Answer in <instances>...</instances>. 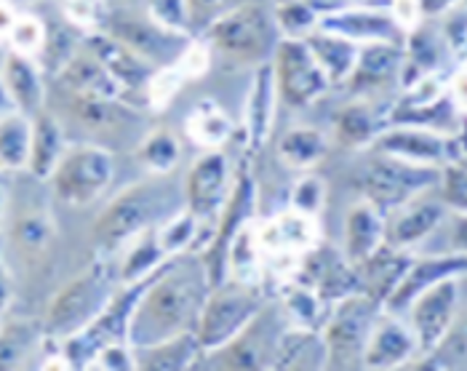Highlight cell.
I'll return each instance as SVG.
<instances>
[{"label":"cell","mask_w":467,"mask_h":371,"mask_svg":"<svg viewBox=\"0 0 467 371\" xmlns=\"http://www.w3.org/2000/svg\"><path fill=\"white\" fill-rule=\"evenodd\" d=\"M102 30H108L109 36H115L118 40H123L126 46H131L137 54H142L144 59L152 62L155 67L171 65L190 40V37L174 36V33L163 30L150 16H131V14L109 16Z\"/></svg>","instance_id":"19"},{"label":"cell","mask_w":467,"mask_h":371,"mask_svg":"<svg viewBox=\"0 0 467 371\" xmlns=\"http://www.w3.org/2000/svg\"><path fill=\"white\" fill-rule=\"evenodd\" d=\"M420 361V342L409 321L398 313L382 310L363 353V369H403Z\"/></svg>","instance_id":"16"},{"label":"cell","mask_w":467,"mask_h":371,"mask_svg":"<svg viewBox=\"0 0 467 371\" xmlns=\"http://www.w3.org/2000/svg\"><path fill=\"white\" fill-rule=\"evenodd\" d=\"M307 46L313 48L316 59L321 62L326 77L331 80V86H339V83H348L350 75L356 70L360 57V46L348 40V37L337 36V33H328V30H316L313 36L305 37Z\"/></svg>","instance_id":"32"},{"label":"cell","mask_w":467,"mask_h":371,"mask_svg":"<svg viewBox=\"0 0 467 371\" xmlns=\"http://www.w3.org/2000/svg\"><path fill=\"white\" fill-rule=\"evenodd\" d=\"M460 3L462 0H420V8H422V16L425 19H441L446 11H451Z\"/></svg>","instance_id":"54"},{"label":"cell","mask_w":467,"mask_h":371,"mask_svg":"<svg viewBox=\"0 0 467 371\" xmlns=\"http://www.w3.org/2000/svg\"><path fill=\"white\" fill-rule=\"evenodd\" d=\"M118 273H112L108 262H97L80 275H75L67 286H62L46 313L43 329L46 335L67 339L83 332L118 294Z\"/></svg>","instance_id":"4"},{"label":"cell","mask_w":467,"mask_h":371,"mask_svg":"<svg viewBox=\"0 0 467 371\" xmlns=\"http://www.w3.org/2000/svg\"><path fill=\"white\" fill-rule=\"evenodd\" d=\"M296 270H299L302 281L310 283L328 304L363 292L358 267L345 257L342 249L316 246L310 254H305L299 260Z\"/></svg>","instance_id":"18"},{"label":"cell","mask_w":467,"mask_h":371,"mask_svg":"<svg viewBox=\"0 0 467 371\" xmlns=\"http://www.w3.org/2000/svg\"><path fill=\"white\" fill-rule=\"evenodd\" d=\"M449 206L443 198H428V192L400 203L398 209L388 211V243L411 252L414 246L425 243L432 232L446 222Z\"/></svg>","instance_id":"21"},{"label":"cell","mask_w":467,"mask_h":371,"mask_svg":"<svg viewBox=\"0 0 467 371\" xmlns=\"http://www.w3.org/2000/svg\"><path fill=\"white\" fill-rule=\"evenodd\" d=\"M403 77V43H366L360 46L356 70L348 80L353 97H374L393 86H400Z\"/></svg>","instance_id":"22"},{"label":"cell","mask_w":467,"mask_h":371,"mask_svg":"<svg viewBox=\"0 0 467 371\" xmlns=\"http://www.w3.org/2000/svg\"><path fill=\"white\" fill-rule=\"evenodd\" d=\"M8 110H16V108H14V102H11V97H8V88H5V83H3V77H0V115Z\"/></svg>","instance_id":"57"},{"label":"cell","mask_w":467,"mask_h":371,"mask_svg":"<svg viewBox=\"0 0 467 371\" xmlns=\"http://www.w3.org/2000/svg\"><path fill=\"white\" fill-rule=\"evenodd\" d=\"M281 307L286 313L288 324L313 326V329L324 326L326 315L331 310V304L305 281H288L284 294H281Z\"/></svg>","instance_id":"39"},{"label":"cell","mask_w":467,"mask_h":371,"mask_svg":"<svg viewBox=\"0 0 467 371\" xmlns=\"http://www.w3.org/2000/svg\"><path fill=\"white\" fill-rule=\"evenodd\" d=\"M446 222H449V241H451L449 252H457V254H465L467 257V214L465 211H451L449 209Z\"/></svg>","instance_id":"52"},{"label":"cell","mask_w":467,"mask_h":371,"mask_svg":"<svg viewBox=\"0 0 467 371\" xmlns=\"http://www.w3.org/2000/svg\"><path fill=\"white\" fill-rule=\"evenodd\" d=\"M180 209H184V187L171 182V174H150L142 182L118 192L102 209L94 224V241L105 254L120 252L142 232L174 217Z\"/></svg>","instance_id":"2"},{"label":"cell","mask_w":467,"mask_h":371,"mask_svg":"<svg viewBox=\"0 0 467 371\" xmlns=\"http://www.w3.org/2000/svg\"><path fill=\"white\" fill-rule=\"evenodd\" d=\"M371 149L414 166L446 169L449 163L465 158L467 148L460 134H449L420 123H388L374 139Z\"/></svg>","instance_id":"10"},{"label":"cell","mask_w":467,"mask_h":371,"mask_svg":"<svg viewBox=\"0 0 467 371\" xmlns=\"http://www.w3.org/2000/svg\"><path fill=\"white\" fill-rule=\"evenodd\" d=\"M3 217H5V182H3V171H0V227H3Z\"/></svg>","instance_id":"58"},{"label":"cell","mask_w":467,"mask_h":371,"mask_svg":"<svg viewBox=\"0 0 467 371\" xmlns=\"http://www.w3.org/2000/svg\"><path fill=\"white\" fill-rule=\"evenodd\" d=\"M390 14H393L396 25L406 36L425 22L422 8H420V0H390Z\"/></svg>","instance_id":"51"},{"label":"cell","mask_w":467,"mask_h":371,"mask_svg":"<svg viewBox=\"0 0 467 371\" xmlns=\"http://www.w3.org/2000/svg\"><path fill=\"white\" fill-rule=\"evenodd\" d=\"M182 145L169 129L147 131L137 148V160L147 174H171L180 166Z\"/></svg>","instance_id":"40"},{"label":"cell","mask_w":467,"mask_h":371,"mask_svg":"<svg viewBox=\"0 0 467 371\" xmlns=\"http://www.w3.org/2000/svg\"><path fill=\"white\" fill-rule=\"evenodd\" d=\"M201 37L212 46L214 59L222 57L233 65L256 67L273 59L281 33L270 8H262L259 3H238L209 19Z\"/></svg>","instance_id":"3"},{"label":"cell","mask_w":467,"mask_h":371,"mask_svg":"<svg viewBox=\"0 0 467 371\" xmlns=\"http://www.w3.org/2000/svg\"><path fill=\"white\" fill-rule=\"evenodd\" d=\"M19 14H22V11H16V5H14L11 0H0V40L8 37L11 27H14L16 19H19Z\"/></svg>","instance_id":"55"},{"label":"cell","mask_w":467,"mask_h":371,"mask_svg":"<svg viewBox=\"0 0 467 371\" xmlns=\"http://www.w3.org/2000/svg\"><path fill=\"white\" fill-rule=\"evenodd\" d=\"M86 48L108 67V73L118 80V86L126 91H144L152 73L158 70L152 62H147L142 54H137L123 40L109 36L108 30H97L86 36Z\"/></svg>","instance_id":"24"},{"label":"cell","mask_w":467,"mask_h":371,"mask_svg":"<svg viewBox=\"0 0 467 371\" xmlns=\"http://www.w3.org/2000/svg\"><path fill=\"white\" fill-rule=\"evenodd\" d=\"M385 304L366 292L331 304L321 332L328 345V369H363L366 342Z\"/></svg>","instance_id":"6"},{"label":"cell","mask_w":467,"mask_h":371,"mask_svg":"<svg viewBox=\"0 0 467 371\" xmlns=\"http://www.w3.org/2000/svg\"><path fill=\"white\" fill-rule=\"evenodd\" d=\"M46 329L27 318H14L0 326V369H19L40 347Z\"/></svg>","instance_id":"37"},{"label":"cell","mask_w":467,"mask_h":371,"mask_svg":"<svg viewBox=\"0 0 467 371\" xmlns=\"http://www.w3.org/2000/svg\"><path fill=\"white\" fill-rule=\"evenodd\" d=\"M192 3V11H195V16L203 11V14H209L212 19H214L216 14H219V5L224 3V0H190Z\"/></svg>","instance_id":"56"},{"label":"cell","mask_w":467,"mask_h":371,"mask_svg":"<svg viewBox=\"0 0 467 371\" xmlns=\"http://www.w3.org/2000/svg\"><path fill=\"white\" fill-rule=\"evenodd\" d=\"M11 241L25 257H40L54 241L51 214L43 209H27L16 214V220L11 224Z\"/></svg>","instance_id":"41"},{"label":"cell","mask_w":467,"mask_h":371,"mask_svg":"<svg viewBox=\"0 0 467 371\" xmlns=\"http://www.w3.org/2000/svg\"><path fill=\"white\" fill-rule=\"evenodd\" d=\"M65 149H67V142H65V131L59 120L46 110L33 115V152H30L27 171L37 180H48L59 158L65 155Z\"/></svg>","instance_id":"34"},{"label":"cell","mask_w":467,"mask_h":371,"mask_svg":"<svg viewBox=\"0 0 467 371\" xmlns=\"http://www.w3.org/2000/svg\"><path fill=\"white\" fill-rule=\"evenodd\" d=\"M326 182L316 174H307V177H299L294 187H291V195H288V206L291 209H299L305 214H313V217H321L326 206Z\"/></svg>","instance_id":"47"},{"label":"cell","mask_w":467,"mask_h":371,"mask_svg":"<svg viewBox=\"0 0 467 371\" xmlns=\"http://www.w3.org/2000/svg\"><path fill=\"white\" fill-rule=\"evenodd\" d=\"M262 307L265 302L259 294V286L254 283L222 281L212 286L209 297L201 307V315L195 321V336L203 347V356L224 347L233 336L241 335L259 315Z\"/></svg>","instance_id":"5"},{"label":"cell","mask_w":467,"mask_h":371,"mask_svg":"<svg viewBox=\"0 0 467 371\" xmlns=\"http://www.w3.org/2000/svg\"><path fill=\"white\" fill-rule=\"evenodd\" d=\"M388 126V120L379 118L374 105L366 97H353L345 108H339L334 118V134L337 139L350 149H371L379 131Z\"/></svg>","instance_id":"30"},{"label":"cell","mask_w":467,"mask_h":371,"mask_svg":"<svg viewBox=\"0 0 467 371\" xmlns=\"http://www.w3.org/2000/svg\"><path fill=\"white\" fill-rule=\"evenodd\" d=\"M462 304V278H446L432 289L422 292L403 313L411 332L420 342V361L431 358L432 353L454 332Z\"/></svg>","instance_id":"11"},{"label":"cell","mask_w":467,"mask_h":371,"mask_svg":"<svg viewBox=\"0 0 467 371\" xmlns=\"http://www.w3.org/2000/svg\"><path fill=\"white\" fill-rule=\"evenodd\" d=\"M318 27L348 37L358 46H366V43H403L406 40V33L396 25L390 8L385 11V8L360 5V3H350V5L326 11V14H321Z\"/></svg>","instance_id":"17"},{"label":"cell","mask_w":467,"mask_h":371,"mask_svg":"<svg viewBox=\"0 0 467 371\" xmlns=\"http://www.w3.org/2000/svg\"><path fill=\"white\" fill-rule=\"evenodd\" d=\"M273 369H328V345L321 329L288 324L281 332Z\"/></svg>","instance_id":"27"},{"label":"cell","mask_w":467,"mask_h":371,"mask_svg":"<svg viewBox=\"0 0 467 371\" xmlns=\"http://www.w3.org/2000/svg\"><path fill=\"white\" fill-rule=\"evenodd\" d=\"M33 152V118L22 110L0 115V171H25Z\"/></svg>","instance_id":"35"},{"label":"cell","mask_w":467,"mask_h":371,"mask_svg":"<svg viewBox=\"0 0 467 371\" xmlns=\"http://www.w3.org/2000/svg\"><path fill=\"white\" fill-rule=\"evenodd\" d=\"M254 211H256V182L252 177V169L244 166L235 177L233 192L227 198V203L222 206L219 217L214 222V232L209 235V243L203 246V262L212 278V286L227 281V254L233 241L254 222Z\"/></svg>","instance_id":"12"},{"label":"cell","mask_w":467,"mask_h":371,"mask_svg":"<svg viewBox=\"0 0 467 371\" xmlns=\"http://www.w3.org/2000/svg\"><path fill=\"white\" fill-rule=\"evenodd\" d=\"M115 160L99 145H67L54 174L48 177L54 195L67 206H88L112 185Z\"/></svg>","instance_id":"8"},{"label":"cell","mask_w":467,"mask_h":371,"mask_svg":"<svg viewBox=\"0 0 467 371\" xmlns=\"http://www.w3.org/2000/svg\"><path fill=\"white\" fill-rule=\"evenodd\" d=\"M273 73L278 83L281 105L291 110H307L318 105L331 88V80L326 77L321 62L316 59L307 40L281 37L273 51Z\"/></svg>","instance_id":"9"},{"label":"cell","mask_w":467,"mask_h":371,"mask_svg":"<svg viewBox=\"0 0 467 371\" xmlns=\"http://www.w3.org/2000/svg\"><path fill=\"white\" fill-rule=\"evenodd\" d=\"M326 152H328V139L324 131L313 126H291L278 142V158L288 169H296V171H307L318 166L326 158Z\"/></svg>","instance_id":"36"},{"label":"cell","mask_w":467,"mask_h":371,"mask_svg":"<svg viewBox=\"0 0 467 371\" xmlns=\"http://www.w3.org/2000/svg\"><path fill=\"white\" fill-rule=\"evenodd\" d=\"M235 185L233 163L222 149H206L184 177V206L203 224H214Z\"/></svg>","instance_id":"15"},{"label":"cell","mask_w":467,"mask_h":371,"mask_svg":"<svg viewBox=\"0 0 467 371\" xmlns=\"http://www.w3.org/2000/svg\"><path fill=\"white\" fill-rule=\"evenodd\" d=\"M134 350V364L137 369H192L201 364L203 347L192 332H182L177 336H169L163 342L155 345H144V347H131Z\"/></svg>","instance_id":"29"},{"label":"cell","mask_w":467,"mask_h":371,"mask_svg":"<svg viewBox=\"0 0 467 371\" xmlns=\"http://www.w3.org/2000/svg\"><path fill=\"white\" fill-rule=\"evenodd\" d=\"M252 235L254 246L265 262H299L316 246H321V220L288 206L262 222L254 220Z\"/></svg>","instance_id":"13"},{"label":"cell","mask_w":467,"mask_h":371,"mask_svg":"<svg viewBox=\"0 0 467 371\" xmlns=\"http://www.w3.org/2000/svg\"><path fill=\"white\" fill-rule=\"evenodd\" d=\"M46 40H48V33H46V25L33 16V14H19L16 25L11 27V33L5 37V43L19 51V54H27V57H37L43 54L46 48Z\"/></svg>","instance_id":"46"},{"label":"cell","mask_w":467,"mask_h":371,"mask_svg":"<svg viewBox=\"0 0 467 371\" xmlns=\"http://www.w3.org/2000/svg\"><path fill=\"white\" fill-rule=\"evenodd\" d=\"M209 292H212V278L203 257L201 260L177 257L166 262L147 281L144 292L137 299L129 324V345L144 347L182 332H192Z\"/></svg>","instance_id":"1"},{"label":"cell","mask_w":467,"mask_h":371,"mask_svg":"<svg viewBox=\"0 0 467 371\" xmlns=\"http://www.w3.org/2000/svg\"><path fill=\"white\" fill-rule=\"evenodd\" d=\"M441 198L451 211H465L467 214V160L460 158L441 169Z\"/></svg>","instance_id":"49"},{"label":"cell","mask_w":467,"mask_h":371,"mask_svg":"<svg viewBox=\"0 0 467 371\" xmlns=\"http://www.w3.org/2000/svg\"><path fill=\"white\" fill-rule=\"evenodd\" d=\"M411 262V254L396 249L390 243H385L377 254H371L368 260L358 264L360 273V286L368 297L379 299L382 304L390 299V294L396 292V286L400 283L406 267Z\"/></svg>","instance_id":"31"},{"label":"cell","mask_w":467,"mask_h":371,"mask_svg":"<svg viewBox=\"0 0 467 371\" xmlns=\"http://www.w3.org/2000/svg\"><path fill=\"white\" fill-rule=\"evenodd\" d=\"M174 65L180 67L187 80H201L214 65V51L203 37H190L180 57L174 59Z\"/></svg>","instance_id":"50"},{"label":"cell","mask_w":467,"mask_h":371,"mask_svg":"<svg viewBox=\"0 0 467 371\" xmlns=\"http://www.w3.org/2000/svg\"><path fill=\"white\" fill-rule=\"evenodd\" d=\"M72 118L94 131H115L123 123H129L131 112L120 99L112 97H83V94H70Z\"/></svg>","instance_id":"38"},{"label":"cell","mask_w":467,"mask_h":371,"mask_svg":"<svg viewBox=\"0 0 467 371\" xmlns=\"http://www.w3.org/2000/svg\"><path fill=\"white\" fill-rule=\"evenodd\" d=\"M281 332L284 329L278 326L273 310L262 307L259 315L241 335L233 336L224 347H219L214 353H206L201 364L219 366V369H273Z\"/></svg>","instance_id":"14"},{"label":"cell","mask_w":467,"mask_h":371,"mask_svg":"<svg viewBox=\"0 0 467 371\" xmlns=\"http://www.w3.org/2000/svg\"><path fill=\"white\" fill-rule=\"evenodd\" d=\"M467 275V257L457 252H446V254H431V257H411L400 283L390 299L385 302V310L403 315L409 310V304L420 297L422 292L432 289L435 283L446 281V278H465Z\"/></svg>","instance_id":"20"},{"label":"cell","mask_w":467,"mask_h":371,"mask_svg":"<svg viewBox=\"0 0 467 371\" xmlns=\"http://www.w3.org/2000/svg\"><path fill=\"white\" fill-rule=\"evenodd\" d=\"M62 3V14L67 19V25L88 33H97L105 27L108 16L102 8V0H59Z\"/></svg>","instance_id":"48"},{"label":"cell","mask_w":467,"mask_h":371,"mask_svg":"<svg viewBox=\"0 0 467 371\" xmlns=\"http://www.w3.org/2000/svg\"><path fill=\"white\" fill-rule=\"evenodd\" d=\"M184 83H187V77L182 75V70L174 62L158 67V70L152 73V77H150L147 88H144L147 105H150L152 110H166V108L174 102V97L180 94V88Z\"/></svg>","instance_id":"45"},{"label":"cell","mask_w":467,"mask_h":371,"mask_svg":"<svg viewBox=\"0 0 467 371\" xmlns=\"http://www.w3.org/2000/svg\"><path fill=\"white\" fill-rule=\"evenodd\" d=\"M446 91H449V99H451L457 115H467V65L460 67L457 73H451Z\"/></svg>","instance_id":"53"},{"label":"cell","mask_w":467,"mask_h":371,"mask_svg":"<svg viewBox=\"0 0 467 371\" xmlns=\"http://www.w3.org/2000/svg\"><path fill=\"white\" fill-rule=\"evenodd\" d=\"M184 131L198 148L222 149V145L235 134V118L214 99H201L187 115Z\"/></svg>","instance_id":"33"},{"label":"cell","mask_w":467,"mask_h":371,"mask_svg":"<svg viewBox=\"0 0 467 371\" xmlns=\"http://www.w3.org/2000/svg\"><path fill=\"white\" fill-rule=\"evenodd\" d=\"M57 80L67 94L123 99V88L118 86V80L108 73V67L88 48L75 51L65 62V67L57 73Z\"/></svg>","instance_id":"28"},{"label":"cell","mask_w":467,"mask_h":371,"mask_svg":"<svg viewBox=\"0 0 467 371\" xmlns=\"http://www.w3.org/2000/svg\"><path fill=\"white\" fill-rule=\"evenodd\" d=\"M147 16L174 36L192 37L195 11L190 0H147Z\"/></svg>","instance_id":"44"},{"label":"cell","mask_w":467,"mask_h":371,"mask_svg":"<svg viewBox=\"0 0 467 371\" xmlns=\"http://www.w3.org/2000/svg\"><path fill=\"white\" fill-rule=\"evenodd\" d=\"M388 243V217L368 198L356 201L348 209L342 224V252L356 267Z\"/></svg>","instance_id":"25"},{"label":"cell","mask_w":467,"mask_h":371,"mask_svg":"<svg viewBox=\"0 0 467 371\" xmlns=\"http://www.w3.org/2000/svg\"><path fill=\"white\" fill-rule=\"evenodd\" d=\"M270 11H273V19H275L281 37L305 40L321 25V11L313 5V0H275V5Z\"/></svg>","instance_id":"43"},{"label":"cell","mask_w":467,"mask_h":371,"mask_svg":"<svg viewBox=\"0 0 467 371\" xmlns=\"http://www.w3.org/2000/svg\"><path fill=\"white\" fill-rule=\"evenodd\" d=\"M206 224L201 222L187 206L180 209L174 217H169L166 222H161L155 227V241L161 246V252L169 257V260H177L184 252H190L195 246V241L201 238V230Z\"/></svg>","instance_id":"42"},{"label":"cell","mask_w":467,"mask_h":371,"mask_svg":"<svg viewBox=\"0 0 467 371\" xmlns=\"http://www.w3.org/2000/svg\"><path fill=\"white\" fill-rule=\"evenodd\" d=\"M278 105L281 97H278L273 62H262L254 67L249 94L244 102V134H246V145L252 149H259L270 139L278 118Z\"/></svg>","instance_id":"23"},{"label":"cell","mask_w":467,"mask_h":371,"mask_svg":"<svg viewBox=\"0 0 467 371\" xmlns=\"http://www.w3.org/2000/svg\"><path fill=\"white\" fill-rule=\"evenodd\" d=\"M438 185H441V169L414 166L382 152H374V158H368L366 166L358 171V187L363 198L377 203L385 214L422 192H431Z\"/></svg>","instance_id":"7"},{"label":"cell","mask_w":467,"mask_h":371,"mask_svg":"<svg viewBox=\"0 0 467 371\" xmlns=\"http://www.w3.org/2000/svg\"><path fill=\"white\" fill-rule=\"evenodd\" d=\"M0 77H3L16 110L27 112L30 118L43 110L46 86H43V73L36 65V57L8 48L3 57V65H0Z\"/></svg>","instance_id":"26"}]
</instances>
